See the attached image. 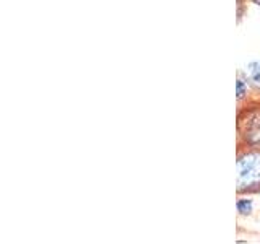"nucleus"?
<instances>
[{
    "label": "nucleus",
    "mask_w": 260,
    "mask_h": 244,
    "mask_svg": "<svg viewBox=\"0 0 260 244\" xmlns=\"http://www.w3.org/2000/svg\"><path fill=\"white\" fill-rule=\"evenodd\" d=\"M247 73H249V78H250L252 83L260 88V62L250 64L249 69H247Z\"/></svg>",
    "instance_id": "2"
},
{
    "label": "nucleus",
    "mask_w": 260,
    "mask_h": 244,
    "mask_svg": "<svg viewBox=\"0 0 260 244\" xmlns=\"http://www.w3.org/2000/svg\"><path fill=\"white\" fill-rule=\"evenodd\" d=\"M239 184H252L260 181V155H249L238 163Z\"/></svg>",
    "instance_id": "1"
},
{
    "label": "nucleus",
    "mask_w": 260,
    "mask_h": 244,
    "mask_svg": "<svg viewBox=\"0 0 260 244\" xmlns=\"http://www.w3.org/2000/svg\"><path fill=\"white\" fill-rule=\"evenodd\" d=\"M242 93H244V83L239 80V81H238V95L242 96Z\"/></svg>",
    "instance_id": "4"
},
{
    "label": "nucleus",
    "mask_w": 260,
    "mask_h": 244,
    "mask_svg": "<svg viewBox=\"0 0 260 244\" xmlns=\"http://www.w3.org/2000/svg\"><path fill=\"white\" fill-rule=\"evenodd\" d=\"M238 210L241 211V214H249V211L252 210V202H249V200L238 202Z\"/></svg>",
    "instance_id": "3"
}]
</instances>
